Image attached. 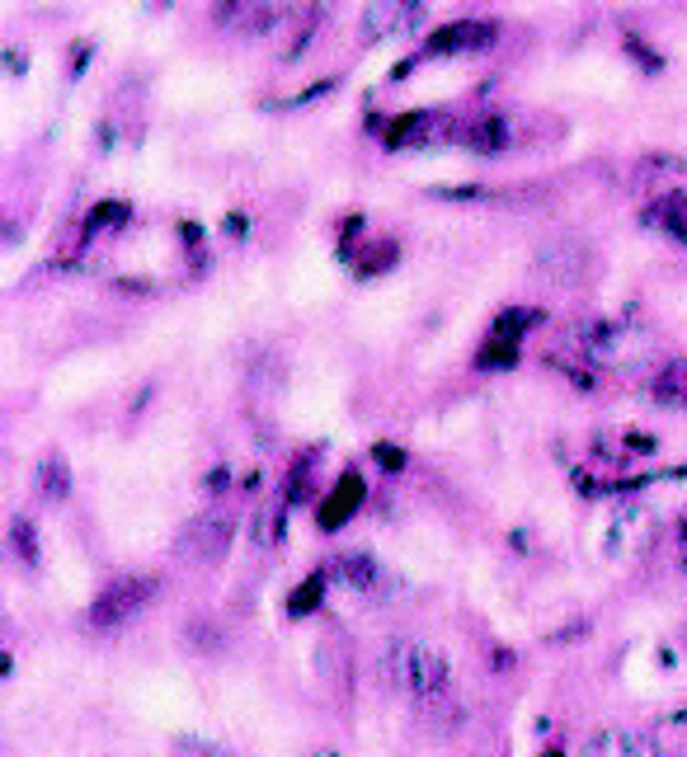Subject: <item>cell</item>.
Here are the masks:
<instances>
[{"mask_svg": "<svg viewBox=\"0 0 687 757\" xmlns=\"http://www.w3.org/2000/svg\"><path fill=\"white\" fill-rule=\"evenodd\" d=\"M377 677L386 692H396L410 706L453 696V659H447L443 645L420 640V635H391L377 649Z\"/></svg>", "mask_w": 687, "mask_h": 757, "instance_id": "6da1fadb", "label": "cell"}, {"mask_svg": "<svg viewBox=\"0 0 687 757\" xmlns=\"http://www.w3.org/2000/svg\"><path fill=\"white\" fill-rule=\"evenodd\" d=\"M155 597H161V574H151V569L118 574V579H109L100 593H94L85 622H90L94 630H118L123 622H132L137 612H147Z\"/></svg>", "mask_w": 687, "mask_h": 757, "instance_id": "7a4b0ae2", "label": "cell"}, {"mask_svg": "<svg viewBox=\"0 0 687 757\" xmlns=\"http://www.w3.org/2000/svg\"><path fill=\"white\" fill-rule=\"evenodd\" d=\"M231 542H235V523L226 513H199L174 532V561L189 569H212L226 561Z\"/></svg>", "mask_w": 687, "mask_h": 757, "instance_id": "3957f363", "label": "cell"}, {"mask_svg": "<svg viewBox=\"0 0 687 757\" xmlns=\"http://www.w3.org/2000/svg\"><path fill=\"white\" fill-rule=\"evenodd\" d=\"M533 269L552 287H579V283H588V273H594V250H588L579 235H552V241L537 245Z\"/></svg>", "mask_w": 687, "mask_h": 757, "instance_id": "277c9868", "label": "cell"}, {"mask_svg": "<svg viewBox=\"0 0 687 757\" xmlns=\"http://www.w3.org/2000/svg\"><path fill=\"white\" fill-rule=\"evenodd\" d=\"M325 579H335L340 588L358 593V597H377V593L391 588L386 565L377 561V555H367V551H344V555H335V561H330V569H325Z\"/></svg>", "mask_w": 687, "mask_h": 757, "instance_id": "5b68a950", "label": "cell"}, {"mask_svg": "<svg viewBox=\"0 0 687 757\" xmlns=\"http://www.w3.org/2000/svg\"><path fill=\"white\" fill-rule=\"evenodd\" d=\"M453 142H462L476 155H499L514 142V123H508V113H471L453 128Z\"/></svg>", "mask_w": 687, "mask_h": 757, "instance_id": "8992f818", "label": "cell"}, {"mask_svg": "<svg viewBox=\"0 0 687 757\" xmlns=\"http://www.w3.org/2000/svg\"><path fill=\"white\" fill-rule=\"evenodd\" d=\"M579 757H659L655 739L640 729H626V725H603L584 739Z\"/></svg>", "mask_w": 687, "mask_h": 757, "instance_id": "52a82bcc", "label": "cell"}, {"mask_svg": "<svg viewBox=\"0 0 687 757\" xmlns=\"http://www.w3.org/2000/svg\"><path fill=\"white\" fill-rule=\"evenodd\" d=\"M424 24V6H415V0H382V6H367L358 29L363 38H401V33H415Z\"/></svg>", "mask_w": 687, "mask_h": 757, "instance_id": "ba28073f", "label": "cell"}, {"mask_svg": "<svg viewBox=\"0 0 687 757\" xmlns=\"http://www.w3.org/2000/svg\"><path fill=\"white\" fill-rule=\"evenodd\" d=\"M287 14H292V6H222L218 10V24H226V29H235L241 38H264V33H279L283 24H287Z\"/></svg>", "mask_w": 687, "mask_h": 757, "instance_id": "9c48e42d", "label": "cell"}, {"mask_svg": "<svg viewBox=\"0 0 687 757\" xmlns=\"http://www.w3.org/2000/svg\"><path fill=\"white\" fill-rule=\"evenodd\" d=\"M499 29L489 24V19H457V24H447L434 33V43H428V52H471V48H489V38H495Z\"/></svg>", "mask_w": 687, "mask_h": 757, "instance_id": "30bf717a", "label": "cell"}, {"mask_svg": "<svg viewBox=\"0 0 687 757\" xmlns=\"http://www.w3.org/2000/svg\"><path fill=\"white\" fill-rule=\"evenodd\" d=\"M363 494H367V489H363V475H358V471H344V475H340V485L330 489V494H325V504H321V527H325V532L344 527V523H348V513L363 504Z\"/></svg>", "mask_w": 687, "mask_h": 757, "instance_id": "8fae6325", "label": "cell"}, {"mask_svg": "<svg viewBox=\"0 0 687 757\" xmlns=\"http://www.w3.org/2000/svg\"><path fill=\"white\" fill-rule=\"evenodd\" d=\"M645 395L664 410H687V357H669V363L650 376Z\"/></svg>", "mask_w": 687, "mask_h": 757, "instance_id": "7c38bea8", "label": "cell"}, {"mask_svg": "<svg viewBox=\"0 0 687 757\" xmlns=\"http://www.w3.org/2000/svg\"><path fill=\"white\" fill-rule=\"evenodd\" d=\"M33 489H38V499H48V504H62L71 494V466H67L62 452H43V456H38Z\"/></svg>", "mask_w": 687, "mask_h": 757, "instance_id": "4fadbf2b", "label": "cell"}, {"mask_svg": "<svg viewBox=\"0 0 687 757\" xmlns=\"http://www.w3.org/2000/svg\"><path fill=\"white\" fill-rule=\"evenodd\" d=\"M279 382H283V357L273 349H260L250 357V367H245V386L254 395H273V391H279Z\"/></svg>", "mask_w": 687, "mask_h": 757, "instance_id": "5bb4252c", "label": "cell"}, {"mask_svg": "<svg viewBox=\"0 0 687 757\" xmlns=\"http://www.w3.org/2000/svg\"><path fill=\"white\" fill-rule=\"evenodd\" d=\"M415 715L424 720V729L428 734H453V729H462V706H457V696H438V702H428V706H415Z\"/></svg>", "mask_w": 687, "mask_h": 757, "instance_id": "9a60e30c", "label": "cell"}, {"mask_svg": "<svg viewBox=\"0 0 687 757\" xmlns=\"http://www.w3.org/2000/svg\"><path fill=\"white\" fill-rule=\"evenodd\" d=\"M184 645L193 654H222V626L212 622L208 612H193L184 622Z\"/></svg>", "mask_w": 687, "mask_h": 757, "instance_id": "2e32d148", "label": "cell"}, {"mask_svg": "<svg viewBox=\"0 0 687 757\" xmlns=\"http://www.w3.org/2000/svg\"><path fill=\"white\" fill-rule=\"evenodd\" d=\"M434 123H438V113H424V109H420V113H401L396 123L386 128V142H391V147H410V142H424V137L434 132Z\"/></svg>", "mask_w": 687, "mask_h": 757, "instance_id": "e0dca14e", "label": "cell"}, {"mask_svg": "<svg viewBox=\"0 0 687 757\" xmlns=\"http://www.w3.org/2000/svg\"><path fill=\"white\" fill-rule=\"evenodd\" d=\"M655 222L674 235V241H687V189L664 193L655 203Z\"/></svg>", "mask_w": 687, "mask_h": 757, "instance_id": "ac0fdd59", "label": "cell"}, {"mask_svg": "<svg viewBox=\"0 0 687 757\" xmlns=\"http://www.w3.org/2000/svg\"><path fill=\"white\" fill-rule=\"evenodd\" d=\"M316 673L325 677L330 687H344L348 683V645L344 640H321V649H316Z\"/></svg>", "mask_w": 687, "mask_h": 757, "instance_id": "d6986e66", "label": "cell"}, {"mask_svg": "<svg viewBox=\"0 0 687 757\" xmlns=\"http://www.w3.org/2000/svg\"><path fill=\"white\" fill-rule=\"evenodd\" d=\"M10 546H14V555H19V561H24L29 569L43 565V546H38L33 517H14V523H10Z\"/></svg>", "mask_w": 687, "mask_h": 757, "instance_id": "ffe728a7", "label": "cell"}, {"mask_svg": "<svg viewBox=\"0 0 687 757\" xmlns=\"http://www.w3.org/2000/svg\"><path fill=\"white\" fill-rule=\"evenodd\" d=\"M279 527H283V504H264L260 513L250 517V542L254 546H273L279 542Z\"/></svg>", "mask_w": 687, "mask_h": 757, "instance_id": "44dd1931", "label": "cell"}, {"mask_svg": "<svg viewBox=\"0 0 687 757\" xmlns=\"http://www.w3.org/2000/svg\"><path fill=\"white\" fill-rule=\"evenodd\" d=\"M514 363H518V339H504V334H495L476 353V367H514Z\"/></svg>", "mask_w": 687, "mask_h": 757, "instance_id": "7402d4cb", "label": "cell"}, {"mask_svg": "<svg viewBox=\"0 0 687 757\" xmlns=\"http://www.w3.org/2000/svg\"><path fill=\"white\" fill-rule=\"evenodd\" d=\"M174 757H235L226 744L218 739H199V734H174Z\"/></svg>", "mask_w": 687, "mask_h": 757, "instance_id": "603a6c76", "label": "cell"}, {"mask_svg": "<svg viewBox=\"0 0 687 757\" xmlns=\"http://www.w3.org/2000/svg\"><path fill=\"white\" fill-rule=\"evenodd\" d=\"M321 588H325V574H316V579H306V584H302L297 593L287 597V612H292V616L311 612V603H316V597H321Z\"/></svg>", "mask_w": 687, "mask_h": 757, "instance_id": "cb8c5ba5", "label": "cell"}, {"mask_svg": "<svg viewBox=\"0 0 687 757\" xmlns=\"http://www.w3.org/2000/svg\"><path fill=\"white\" fill-rule=\"evenodd\" d=\"M118 222H128V203H100L90 212V231H100V226H118Z\"/></svg>", "mask_w": 687, "mask_h": 757, "instance_id": "d4e9b609", "label": "cell"}, {"mask_svg": "<svg viewBox=\"0 0 687 757\" xmlns=\"http://www.w3.org/2000/svg\"><path fill=\"white\" fill-rule=\"evenodd\" d=\"M626 52H632V57H636V62H640L645 71H659V67H664V57L645 48V38H640V33H626Z\"/></svg>", "mask_w": 687, "mask_h": 757, "instance_id": "484cf974", "label": "cell"}, {"mask_svg": "<svg viewBox=\"0 0 687 757\" xmlns=\"http://www.w3.org/2000/svg\"><path fill=\"white\" fill-rule=\"evenodd\" d=\"M377 462H382L386 471H396V466H405V452H396V447L382 443V447H377Z\"/></svg>", "mask_w": 687, "mask_h": 757, "instance_id": "4316f807", "label": "cell"}, {"mask_svg": "<svg viewBox=\"0 0 687 757\" xmlns=\"http://www.w3.org/2000/svg\"><path fill=\"white\" fill-rule=\"evenodd\" d=\"M683 565H687V532H683Z\"/></svg>", "mask_w": 687, "mask_h": 757, "instance_id": "83f0119b", "label": "cell"}, {"mask_svg": "<svg viewBox=\"0 0 687 757\" xmlns=\"http://www.w3.org/2000/svg\"><path fill=\"white\" fill-rule=\"evenodd\" d=\"M546 757H556V753H546Z\"/></svg>", "mask_w": 687, "mask_h": 757, "instance_id": "f1b7e54d", "label": "cell"}, {"mask_svg": "<svg viewBox=\"0 0 687 757\" xmlns=\"http://www.w3.org/2000/svg\"><path fill=\"white\" fill-rule=\"evenodd\" d=\"M678 757H687V753H678Z\"/></svg>", "mask_w": 687, "mask_h": 757, "instance_id": "f546056e", "label": "cell"}]
</instances>
